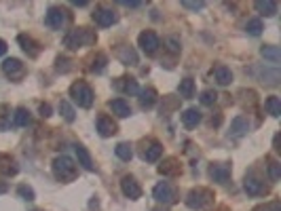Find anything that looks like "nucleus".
<instances>
[{
	"mask_svg": "<svg viewBox=\"0 0 281 211\" xmlns=\"http://www.w3.org/2000/svg\"><path fill=\"white\" fill-rule=\"evenodd\" d=\"M96 32H91L89 28H76V30H70L68 36L64 38V44L68 49H83V46H91L96 42Z\"/></svg>",
	"mask_w": 281,
	"mask_h": 211,
	"instance_id": "1",
	"label": "nucleus"
},
{
	"mask_svg": "<svg viewBox=\"0 0 281 211\" xmlns=\"http://www.w3.org/2000/svg\"><path fill=\"white\" fill-rule=\"evenodd\" d=\"M76 173H78V169H76L74 161L70 159V156L62 154V156H57L53 161V175L60 182H72V180H76Z\"/></svg>",
	"mask_w": 281,
	"mask_h": 211,
	"instance_id": "2",
	"label": "nucleus"
},
{
	"mask_svg": "<svg viewBox=\"0 0 281 211\" xmlns=\"http://www.w3.org/2000/svg\"><path fill=\"white\" fill-rule=\"evenodd\" d=\"M186 205H189L191 209H207L214 205V192L207 190V188H195L189 192V196H186Z\"/></svg>",
	"mask_w": 281,
	"mask_h": 211,
	"instance_id": "3",
	"label": "nucleus"
},
{
	"mask_svg": "<svg viewBox=\"0 0 281 211\" xmlns=\"http://www.w3.org/2000/svg\"><path fill=\"white\" fill-rule=\"evenodd\" d=\"M70 97H72L74 103H78L80 108H91L93 106V91L83 80H78V83L70 87Z\"/></svg>",
	"mask_w": 281,
	"mask_h": 211,
	"instance_id": "4",
	"label": "nucleus"
},
{
	"mask_svg": "<svg viewBox=\"0 0 281 211\" xmlns=\"http://www.w3.org/2000/svg\"><path fill=\"white\" fill-rule=\"evenodd\" d=\"M44 23L51 30H64V26L68 23V11H64L62 7H51L49 11H46Z\"/></svg>",
	"mask_w": 281,
	"mask_h": 211,
	"instance_id": "5",
	"label": "nucleus"
},
{
	"mask_svg": "<svg viewBox=\"0 0 281 211\" xmlns=\"http://www.w3.org/2000/svg\"><path fill=\"white\" fill-rule=\"evenodd\" d=\"M137 42H139V46H142V51H144L146 55H155V53H157V49L161 46L159 36H157L155 32H150V30H146V32L139 34Z\"/></svg>",
	"mask_w": 281,
	"mask_h": 211,
	"instance_id": "6",
	"label": "nucleus"
},
{
	"mask_svg": "<svg viewBox=\"0 0 281 211\" xmlns=\"http://www.w3.org/2000/svg\"><path fill=\"white\" fill-rule=\"evenodd\" d=\"M93 21L98 23L100 28H110V26H114L116 21H119V15L114 13L112 9H96L93 11Z\"/></svg>",
	"mask_w": 281,
	"mask_h": 211,
	"instance_id": "7",
	"label": "nucleus"
},
{
	"mask_svg": "<svg viewBox=\"0 0 281 211\" xmlns=\"http://www.w3.org/2000/svg\"><path fill=\"white\" fill-rule=\"evenodd\" d=\"M152 196H155L159 203H165V205L175 203V190L171 188V184H167V182L157 184L155 190H152Z\"/></svg>",
	"mask_w": 281,
	"mask_h": 211,
	"instance_id": "8",
	"label": "nucleus"
},
{
	"mask_svg": "<svg viewBox=\"0 0 281 211\" xmlns=\"http://www.w3.org/2000/svg\"><path fill=\"white\" fill-rule=\"evenodd\" d=\"M161 154H163V146L157 139H146V142H142V159L144 161L155 163L161 159Z\"/></svg>",
	"mask_w": 281,
	"mask_h": 211,
	"instance_id": "9",
	"label": "nucleus"
},
{
	"mask_svg": "<svg viewBox=\"0 0 281 211\" xmlns=\"http://www.w3.org/2000/svg\"><path fill=\"white\" fill-rule=\"evenodd\" d=\"M121 190L127 198H131V201L142 196V186H139L135 182V178H131V175H125V178L121 180Z\"/></svg>",
	"mask_w": 281,
	"mask_h": 211,
	"instance_id": "10",
	"label": "nucleus"
},
{
	"mask_svg": "<svg viewBox=\"0 0 281 211\" xmlns=\"http://www.w3.org/2000/svg\"><path fill=\"white\" fill-rule=\"evenodd\" d=\"M243 188H245V192H248L250 196H264L268 192V186H264V182H260L258 178H252V175L245 178Z\"/></svg>",
	"mask_w": 281,
	"mask_h": 211,
	"instance_id": "11",
	"label": "nucleus"
},
{
	"mask_svg": "<svg viewBox=\"0 0 281 211\" xmlns=\"http://www.w3.org/2000/svg\"><path fill=\"white\" fill-rule=\"evenodd\" d=\"M209 178L218 184H226L230 180V167L226 163H214V165L209 167Z\"/></svg>",
	"mask_w": 281,
	"mask_h": 211,
	"instance_id": "12",
	"label": "nucleus"
},
{
	"mask_svg": "<svg viewBox=\"0 0 281 211\" xmlns=\"http://www.w3.org/2000/svg\"><path fill=\"white\" fill-rule=\"evenodd\" d=\"M3 72H5L9 78H21L23 72H26V68H23V64H21L19 60L11 57V60H5V62H3Z\"/></svg>",
	"mask_w": 281,
	"mask_h": 211,
	"instance_id": "13",
	"label": "nucleus"
},
{
	"mask_svg": "<svg viewBox=\"0 0 281 211\" xmlns=\"http://www.w3.org/2000/svg\"><path fill=\"white\" fill-rule=\"evenodd\" d=\"M17 42L21 44V49L26 51L30 57H38V53H40V44L34 40V38H30V36H26V34H19L17 36Z\"/></svg>",
	"mask_w": 281,
	"mask_h": 211,
	"instance_id": "14",
	"label": "nucleus"
},
{
	"mask_svg": "<svg viewBox=\"0 0 281 211\" xmlns=\"http://www.w3.org/2000/svg\"><path fill=\"white\" fill-rule=\"evenodd\" d=\"M74 152H76V159H78V165H83L87 171H93L96 169V165H93V159H91V154H89V150L85 148V146H80V144H76L74 146Z\"/></svg>",
	"mask_w": 281,
	"mask_h": 211,
	"instance_id": "15",
	"label": "nucleus"
},
{
	"mask_svg": "<svg viewBox=\"0 0 281 211\" xmlns=\"http://www.w3.org/2000/svg\"><path fill=\"white\" fill-rule=\"evenodd\" d=\"M108 108L119 116V119H127V116H131V108H129V103H127L125 99H112L108 101Z\"/></svg>",
	"mask_w": 281,
	"mask_h": 211,
	"instance_id": "16",
	"label": "nucleus"
},
{
	"mask_svg": "<svg viewBox=\"0 0 281 211\" xmlns=\"http://www.w3.org/2000/svg\"><path fill=\"white\" fill-rule=\"evenodd\" d=\"M254 7H256V11H258L260 15H264V17H273L275 13H277V3L275 0H256L254 3Z\"/></svg>",
	"mask_w": 281,
	"mask_h": 211,
	"instance_id": "17",
	"label": "nucleus"
},
{
	"mask_svg": "<svg viewBox=\"0 0 281 211\" xmlns=\"http://www.w3.org/2000/svg\"><path fill=\"white\" fill-rule=\"evenodd\" d=\"M98 131H100L102 137H110V135L116 133V125H114L112 119H108V116L102 114L100 119H98Z\"/></svg>",
	"mask_w": 281,
	"mask_h": 211,
	"instance_id": "18",
	"label": "nucleus"
},
{
	"mask_svg": "<svg viewBox=\"0 0 281 211\" xmlns=\"http://www.w3.org/2000/svg\"><path fill=\"white\" fill-rule=\"evenodd\" d=\"M248 129H250L248 119H245V116H237V119L230 123V137H241L248 133Z\"/></svg>",
	"mask_w": 281,
	"mask_h": 211,
	"instance_id": "19",
	"label": "nucleus"
},
{
	"mask_svg": "<svg viewBox=\"0 0 281 211\" xmlns=\"http://www.w3.org/2000/svg\"><path fill=\"white\" fill-rule=\"evenodd\" d=\"M182 123H184L186 129H195L199 123H201V112H199L197 108L184 110V114H182Z\"/></svg>",
	"mask_w": 281,
	"mask_h": 211,
	"instance_id": "20",
	"label": "nucleus"
},
{
	"mask_svg": "<svg viewBox=\"0 0 281 211\" xmlns=\"http://www.w3.org/2000/svg\"><path fill=\"white\" fill-rule=\"evenodd\" d=\"M157 103V91L155 89H144V91H139V108H144V110H148V108H152V106Z\"/></svg>",
	"mask_w": 281,
	"mask_h": 211,
	"instance_id": "21",
	"label": "nucleus"
},
{
	"mask_svg": "<svg viewBox=\"0 0 281 211\" xmlns=\"http://www.w3.org/2000/svg\"><path fill=\"white\" fill-rule=\"evenodd\" d=\"M119 60L125 64V66H135L137 64V53L133 51V46H119Z\"/></svg>",
	"mask_w": 281,
	"mask_h": 211,
	"instance_id": "22",
	"label": "nucleus"
},
{
	"mask_svg": "<svg viewBox=\"0 0 281 211\" xmlns=\"http://www.w3.org/2000/svg\"><path fill=\"white\" fill-rule=\"evenodd\" d=\"M214 76H216V83L222 85V87H226V85L232 83V72L226 66H216L214 68Z\"/></svg>",
	"mask_w": 281,
	"mask_h": 211,
	"instance_id": "23",
	"label": "nucleus"
},
{
	"mask_svg": "<svg viewBox=\"0 0 281 211\" xmlns=\"http://www.w3.org/2000/svg\"><path fill=\"white\" fill-rule=\"evenodd\" d=\"M161 175H180V163L178 159H167L163 161V165H159Z\"/></svg>",
	"mask_w": 281,
	"mask_h": 211,
	"instance_id": "24",
	"label": "nucleus"
},
{
	"mask_svg": "<svg viewBox=\"0 0 281 211\" xmlns=\"http://www.w3.org/2000/svg\"><path fill=\"white\" fill-rule=\"evenodd\" d=\"M0 173L7 175V178H11V175H15L17 173V165H15V161L7 156V154H0Z\"/></svg>",
	"mask_w": 281,
	"mask_h": 211,
	"instance_id": "25",
	"label": "nucleus"
},
{
	"mask_svg": "<svg viewBox=\"0 0 281 211\" xmlns=\"http://www.w3.org/2000/svg\"><path fill=\"white\" fill-rule=\"evenodd\" d=\"M114 87L125 91V93H129V95H137L139 93V87H137V83L133 78H119V83H116Z\"/></svg>",
	"mask_w": 281,
	"mask_h": 211,
	"instance_id": "26",
	"label": "nucleus"
},
{
	"mask_svg": "<svg viewBox=\"0 0 281 211\" xmlns=\"http://www.w3.org/2000/svg\"><path fill=\"white\" fill-rule=\"evenodd\" d=\"M260 53H262L264 60H268L271 64H279V62H281V51H279V46L266 44V46H262V49H260Z\"/></svg>",
	"mask_w": 281,
	"mask_h": 211,
	"instance_id": "27",
	"label": "nucleus"
},
{
	"mask_svg": "<svg viewBox=\"0 0 281 211\" xmlns=\"http://www.w3.org/2000/svg\"><path fill=\"white\" fill-rule=\"evenodd\" d=\"M114 152H116V156H119L121 161H131L133 159V148H131V144H127V142H121L119 146L114 148Z\"/></svg>",
	"mask_w": 281,
	"mask_h": 211,
	"instance_id": "28",
	"label": "nucleus"
},
{
	"mask_svg": "<svg viewBox=\"0 0 281 211\" xmlns=\"http://www.w3.org/2000/svg\"><path fill=\"white\" fill-rule=\"evenodd\" d=\"M178 91H180V95L182 97H193L195 95V80L193 78H184L182 83H180V87H178Z\"/></svg>",
	"mask_w": 281,
	"mask_h": 211,
	"instance_id": "29",
	"label": "nucleus"
},
{
	"mask_svg": "<svg viewBox=\"0 0 281 211\" xmlns=\"http://www.w3.org/2000/svg\"><path fill=\"white\" fill-rule=\"evenodd\" d=\"M30 123V112L26 108H17L13 114V125L15 127H26Z\"/></svg>",
	"mask_w": 281,
	"mask_h": 211,
	"instance_id": "30",
	"label": "nucleus"
},
{
	"mask_svg": "<svg viewBox=\"0 0 281 211\" xmlns=\"http://www.w3.org/2000/svg\"><path fill=\"white\" fill-rule=\"evenodd\" d=\"M266 110H268V114H271V116H275V119H277V116H281V99L277 95H271V97L266 99Z\"/></svg>",
	"mask_w": 281,
	"mask_h": 211,
	"instance_id": "31",
	"label": "nucleus"
},
{
	"mask_svg": "<svg viewBox=\"0 0 281 211\" xmlns=\"http://www.w3.org/2000/svg\"><path fill=\"white\" fill-rule=\"evenodd\" d=\"M245 30H248V34H252V36H260V32L264 30V26H262V21L256 17V19H250V21H248Z\"/></svg>",
	"mask_w": 281,
	"mask_h": 211,
	"instance_id": "32",
	"label": "nucleus"
},
{
	"mask_svg": "<svg viewBox=\"0 0 281 211\" xmlns=\"http://www.w3.org/2000/svg\"><path fill=\"white\" fill-rule=\"evenodd\" d=\"M262 83L266 85H277V80H279V70H262Z\"/></svg>",
	"mask_w": 281,
	"mask_h": 211,
	"instance_id": "33",
	"label": "nucleus"
},
{
	"mask_svg": "<svg viewBox=\"0 0 281 211\" xmlns=\"http://www.w3.org/2000/svg\"><path fill=\"white\" fill-rule=\"evenodd\" d=\"M60 112H62V116H64L68 123H74V119H76V116H74V108L68 101H62L60 103Z\"/></svg>",
	"mask_w": 281,
	"mask_h": 211,
	"instance_id": "34",
	"label": "nucleus"
},
{
	"mask_svg": "<svg viewBox=\"0 0 281 211\" xmlns=\"http://www.w3.org/2000/svg\"><path fill=\"white\" fill-rule=\"evenodd\" d=\"M216 99H218V93L214 89H205L201 93V103L203 106H212V103H216Z\"/></svg>",
	"mask_w": 281,
	"mask_h": 211,
	"instance_id": "35",
	"label": "nucleus"
},
{
	"mask_svg": "<svg viewBox=\"0 0 281 211\" xmlns=\"http://www.w3.org/2000/svg\"><path fill=\"white\" fill-rule=\"evenodd\" d=\"M106 62H108V60H106V55H102V53H100V55L96 57V60H93L91 70H93V72H98V74L104 72V68H106Z\"/></svg>",
	"mask_w": 281,
	"mask_h": 211,
	"instance_id": "36",
	"label": "nucleus"
},
{
	"mask_svg": "<svg viewBox=\"0 0 281 211\" xmlns=\"http://www.w3.org/2000/svg\"><path fill=\"white\" fill-rule=\"evenodd\" d=\"M268 175H271L273 182H277V180L281 178V165H279L277 161H271V163H268Z\"/></svg>",
	"mask_w": 281,
	"mask_h": 211,
	"instance_id": "37",
	"label": "nucleus"
},
{
	"mask_svg": "<svg viewBox=\"0 0 281 211\" xmlns=\"http://www.w3.org/2000/svg\"><path fill=\"white\" fill-rule=\"evenodd\" d=\"M17 194L23 198V201H34V190L30 188V186H19Z\"/></svg>",
	"mask_w": 281,
	"mask_h": 211,
	"instance_id": "38",
	"label": "nucleus"
},
{
	"mask_svg": "<svg viewBox=\"0 0 281 211\" xmlns=\"http://www.w3.org/2000/svg\"><path fill=\"white\" fill-rule=\"evenodd\" d=\"M163 101H167V106H165V108H161V112H163V114H167V112H171L173 108H178V103H180L178 99H173L171 95H167V97H163Z\"/></svg>",
	"mask_w": 281,
	"mask_h": 211,
	"instance_id": "39",
	"label": "nucleus"
},
{
	"mask_svg": "<svg viewBox=\"0 0 281 211\" xmlns=\"http://www.w3.org/2000/svg\"><path fill=\"white\" fill-rule=\"evenodd\" d=\"M55 68H57V72H68L72 66H70V60H66V57H57V66Z\"/></svg>",
	"mask_w": 281,
	"mask_h": 211,
	"instance_id": "40",
	"label": "nucleus"
},
{
	"mask_svg": "<svg viewBox=\"0 0 281 211\" xmlns=\"http://www.w3.org/2000/svg\"><path fill=\"white\" fill-rule=\"evenodd\" d=\"M119 5H123V7H129V9H139V7H144V3H142V0H121Z\"/></svg>",
	"mask_w": 281,
	"mask_h": 211,
	"instance_id": "41",
	"label": "nucleus"
},
{
	"mask_svg": "<svg viewBox=\"0 0 281 211\" xmlns=\"http://www.w3.org/2000/svg\"><path fill=\"white\" fill-rule=\"evenodd\" d=\"M182 7L191 9V11H201V9L205 7V3H201V0H199V3H189V0H184V3H182Z\"/></svg>",
	"mask_w": 281,
	"mask_h": 211,
	"instance_id": "42",
	"label": "nucleus"
},
{
	"mask_svg": "<svg viewBox=\"0 0 281 211\" xmlns=\"http://www.w3.org/2000/svg\"><path fill=\"white\" fill-rule=\"evenodd\" d=\"M38 112H40L42 119H49V116H51V106H49V103H40Z\"/></svg>",
	"mask_w": 281,
	"mask_h": 211,
	"instance_id": "43",
	"label": "nucleus"
},
{
	"mask_svg": "<svg viewBox=\"0 0 281 211\" xmlns=\"http://www.w3.org/2000/svg\"><path fill=\"white\" fill-rule=\"evenodd\" d=\"M167 42H169V49H171L173 53H178V51H180V44H178V40H175V38H169Z\"/></svg>",
	"mask_w": 281,
	"mask_h": 211,
	"instance_id": "44",
	"label": "nucleus"
},
{
	"mask_svg": "<svg viewBox=\"0 0 281 211\" xmlns=\"http://www.w3.org/2000/svg\"><path fill=\"white\" fill-rule=\"evenodd\" d=\"M5 53H7V42L0 38V55H5Z\"/></svg>",
	"mask_w": 281,
	"mask_h": 211,
	"instance_id": "45",
	"label": "nucleus"
},
{
	"mask_svg": "<svg viewBox=\"0 0 281 211\" xmlns=\"http://www.w3.org/2000/svg\"><path fill=\"white\" fill-rule=\"evenodd\" d=\"M218 211H226V207H220V209H218Z\"/></svg>",
	"mask_w": 281,
	"mask_h": 211,
	"instance_id": "46",
	"label": "nucleus"
},
{
	"mask_svg": "<svg viewBox=\"0 0 281 211\" xmlns=\"http://www.w3.org/2000/svg\"><path fill=\"white\" fill-rule=\"evenodd\" d=\"M157 211H159V209H157Z\"/></svg>",
	"mask_w": 281,
	"mask_h": 211,
	"instance_id": "47",
	"label": "nucleus"
}]
</instances>
